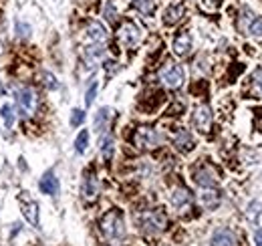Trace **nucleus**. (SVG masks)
<instances>
[{
  "label": "nucleus",
  "instance_id": "4be33fe9",
  "mask_svg": "<svg viewBox=\"0 0 262 246\" xmlns=\"http://www.w3.org/2000/svg\"><path fill=\"white\" fill-rule=\"evenodd\" d=\"M0 117H2V125L6 129H12V125H14V107L10 103H4L2 109H0Z\"/></svg>",
  "mask_w": 262,
  "mask_h": 246
},
{
  "label": "nucleus",
  "instance_id": "72a5a7b5",
  "mask_svg": "<svg viewBox=\"0 0 262 246\" xmlns=\"http://www.w3.org/2000/svg\"><path fill=\"white\" fill-rule=\"evenodd\" d=\"M254 244L256 246H262V230L258 228L256 232H254Z\"/></svg>",
  "mask_w": 262,
  "mask_h": 246
},
{
  "label": "nucleus",
  "instance_id": "393cba45",
  "mask_svg": "<svg viewBox=\"0 0 262 246\" xmlns=\"http://www.w3.org/2000/svg\"><path fill=\"white\" fill-rule=\"evenodd\" d=\"M87 146H89V131L83 129V131L77 135V139H75V150H77V154H85Z\"/></svg>",
  "mask_w": 262,
  "mask_h": 246
},
{
  "label": "nucleus",
  "instance_id": "a211bd4d",
  "mask_svg": "<svg viewBox=\"0 0 262 246\" xmlns=\"http://www.w3.org/2000/svg\"><path fill=\"white\" fill-rule=\"evenodd\" d=\"M200 204H202L204 208H208V210L216 208V206L220 204V194H218V190H216V188H202V192H200Z\"/></svg>",
  "mask_w": 262,
  "mask_h": 246
},
{
  "label": "nucleus",
  "instance_id": "dca6fc26",
  "mask_svg": "<svg viewBox=\"0 0 262 246\" xmlns=\"http://www.w3.org/2000/svg\"><path fill=\"white\" fill-rule=\"evenodd\" d=\"M238 238L230 228H220L212 236V246H236Z\"/></svg>",
  "mask_w": 262,
  "mask_h": 246
},
{
  "label": "nucleus",
  "instance_id": "6ab92c4d",
  "mask_svg": "<svg viewBox=\"0 0 262 246\" xmlns=\"http://www.w3.org/2000/svg\"><path fill=\"white\" fill-rule=\"evenodd\" d=\"M182 16H184V4H171V6L165 8L164 23L167 27H173V25H178L182 20Z\"/></svg>",
  "mask_w": 262,
  "mask_h": 246
},
{
  "label": "nucleus",
  "instance_id": "aec40b11",
  "mask_svg": "<svg viewBox=\"0 0 262 246\" xmlns=\"http://www.w3.org/2000/svg\"><path fill=\"white\" fill-rule=\"evenodd\" d=\"M111 117H113V111L109 107H101L97 113H95V131L103 135V131L109 127L111 123Z\"/></svg>",
  "mask_w": 262,
  "mask_h": 246
},
{
  "label": "nucleus",
  "instance_id": "9d476101",
  "mask_svg": "<svg viewBox=\"0 0 262 246\" xmlns=\"http://www.w3.org/2000/svg\"><path fill=\"white\" fill-rule=\"evenodd\" d=\"M194 125L200 133H208L212 129V109L208 105H200L194 113Z\"/></svg>",
  "mask_w": 262,
  "mask_h": 246
},
{
  "label": "nucleus",
  "instance_id": "20e7f679",
  "mask_svg": "<svg viewBox=\"0 0 262 246\" xmlns=\"http://www.w3.org/2000/svg\"><path fill=\"white\" fill-rule=\"evenodd\" d=\"M117 38L125 49H135L143 38V31L133 20H125L117 31Z\"/></svg>",
  "mask_w": 262,
  "mask_h": 246
},
{
  "label": "nucleus",
  "instance_id": "7c9ffc66",
  "mask_svg": "<svg viewBox=\"0 0 262 246\" xmlns=\"http://www.w3.org/2000/svg\"><path fill=\"white\" fill-rule=\"evenodd\" d=\"M42 83H45V87L47 89H51V91H55L57 87H59V83H57V79H55V75H51V73H42Z\"/></svg>",
  "mask_w": 262,
  "mask_h": 246
},
{
  "label": "nucleus",
  "instance_id": "f03ea898",
  "mask_svg": "<svg viewBox=\"0 0 262 246\" xmlns=\"http://www.w3.org/2000/svg\"><path fill=\"white\" fill-rule=\"evenodd\" d=\"M101 232L107 240H121L125 236V224H123V214L119 210H111L101 218L99 222Z\"/></svg>",
  "mask_w": 262,
  "mask_h": 246
},
{
  "label": "nucleus",
  "instance_id": "ddd939ff",
  "mask_svg": "<svg viewBox=\"0 0 262 246\" xmlns=\"http://www.w3.org/2000/svg\"><path fill=\"white\" fill-rule=\"evenodd\" d=\"M87 36H89V40H91L93 45H103V43H107L109 32H107V29H105L101 23L93 20V23H89V27H87Z\"/></svg>",
  "mask_w": 262,
  "mask_h": 246
},
{
  "label": "nucleus",
  "instance_id": "423d86ee",
  "mask_svg": "<svg viewBox=\"0 0 262 246\" xmlns=\"http://www.w3.org/2000/svg\"><path fill=\"white\" fill-rule=\"evenodd\" d=\"M160 81L167 89H180L184 85V69L176 63H167L160 71Z\"/></svg>",
  "mask_w": 262,
  "mask_h": 246
},
{
  "label": "nucleus",
  "instance_id": "6e6552de",
  "mask_svg": "<svg viewBox=\"0 0 262 246\" xmlns=\"http://www.w3.org/2000/svg\"><path fill=\"white\" fill-rule=\"evenodd\" d=\"M169 202H171V206L176 210L184 212V210H188L192 206V194H190L188 188H182V186L180 188H173L171 190V196H169Z\"/></svg>",
  "mask_w": 262,
  "mask_h": 246
},
{
  "label": "nucleus",
  "instance_id": "7ed1b4c3",
  "mask_svg": "<svg viewBox=\"0 0 262 246\" xmlns=\"http://www.w3.org/2000/svg\"><path fill=\"white\" fill-rule=\"evenodd\" d=\"M133 144L141 150H156L162 144V135L154 127H137L133 133Z\"/></svg>",
  "mask_w": 262,
  "mask_h": 246
},
{
  "label": "nucleus",
  "instance_id": "4468645a",
  "mask_svg": "<svg viewBox=\"0 0 262 246\" xmlns=\"http://www.w3.org/2000/svg\"><path fill=\"white\" fill-rule=\"evenodd\" d=\"M173 53L178 55V57H186L190 51H192V36H190V32H180L176 38H173Z\"/></svg>",
  "mask_w": 262,
  "mask_h": 246
},
{
  "label": "nucleus",
  "instance_id": "1a4fd4ad",
  "mask_svg": "<svg viewBox=\"0 0 262 246\" xmlns=\"http://www.w3.org/2000/svg\"><path fill=\"white\" fill-rule=\"evenodd\" d=\"M194 180L200 188H216V184H218V176H216L214 168H210V166L198 168L194 172Z\"/></svg>",
  "mask_w": 262,
  "mask_h": 246
},
{
  "label": "nucleus",
  "instance_id": "0eeeda50",
  "mask_svg": "<svg viewBox=\"0 0 262 246\" xmlns=\"http://www.w3.org/2000/svg\"><path fill=\"white\" fill-rule=\"evenodd\" d=\"M240 29L246 32V34L262 36V18L260 16H256L252 10L244 8L242 14H240Z\"/></svg>",
  "mask_w": 262,
  "mask_h": 246
},
{
  "label": "nucleus",
  "instance_id": "412c9836",
  "mask_svg": "<svg viewBox=\"0 0 262 246\" xmlns=\"http://www.w3.org/2000/svg\"><path fill=\"white\" fill-rule=\"evenodd\" d=\"M103 57H105V47L103 45H91V47L85 49V61H87L89 67L97 65Z\"/></svg>",
  "mask_w": 262,
  "mask_h": 246
},
{
  "label": "nucleus",
  "instance_id": "a878e982",
  "mask_svg": "<svg viewBox=\"0 0 262 246\" xmlns=\"http://www.w3.org/2000/svg\"><path fill=\"white\" fill-rule=\"evenodd\" d=\"M260 214H262V204H260V202H252V204L248 206V210H246V218H248L252 224H256V222H258Z\"/></svg>",
  "mask_w": 262,
  "mask_h": 246
},
{
  "label": "nucleus",
  "instance_id": "2f4dec72",
  "mask_svg": "<svg viewBox=\"0 0 262 246\" xmlns=\"http://www.w3.org/2000/svg\"><path fill=\"white\" fill-rule=\"evenodd\" d=\"M95 95H97V83H91V87H89L87 93H85V105H87V107H91V105H93Z\"/></svg>",
  "mask_w": 262,
  "mask_h": 246
},
{
  "label": "nucleus",
  "instance_id": "2eb2a0df",
  "mask_svg": "<svg viewBox=\"0 0 262 246\" xmlns=\"http://www.w3.org/2000/svg\"><path fill=\"white\" fill-rule=\"evenodd\" d=\"M38 188H40V192L47 194V196H57V194H59V178L55 176V172H47V174L40 178Z\"/></svg>",
  "mask_w": 262,
  "mask_h": 246
},
{
  "label": "nucleus",
  "instance_id": "39448f33",
  "mask_svg": "<svg viewBox=\"0 0 262 246\" xmlns=\"http://www.w3.org/2000/svg\"><path fill=\"white\" fill-rule=\"evenodd\" d=\"M16 103H18V111L23 117H33L38 109V97L31 87H23L16 93Z\"/></svg>",
  "mask_w": 262,
  "mask_h": 246
},
{
  "label": "nucleus",
  "instance_id": "bb28decb",
  "mask_svg": "<svg viewBox=\"0 0 262 246\" xmlns=\"http://www.w3.org/2000/svg\"><path fill=\"white\" fill-rule=\"evenodd\" d=\"M198 4L204 12H216L222 6V0H198Z\"/></svg>",
  "mask_w": 262,
  "mask_h": 246
},
{
  "label": "nucleus",
  "instance_id": "cd10ccee",
  "mask_svg": "<svg viewBox=\"0 0 262 246\" xmlns=\"http://www.w3.org/2000/svg\"><path fill=\"white\" fill-rule=\"evenodd\" d=\"M103 16H105V18H107V23H111V25L117 20V12H115V6H113L111 2H107V4H105V8H103Z\"/></svg>",
  "mask_w": 262,
  "mask_h": 246
},
{
  "label": "nucleus",
  "instance_id": "473e14b6",
  "mask_svg": "<svg viewBox=\"0 0 262 246\" xmlns=\"http://www.w3.org/2000/svg\"><path fill=\"white\" fill-rule=\"evenodd\" d=\"M16 29H18V36H20V38H29V36H31V27H29L27 23H20V20H18V23H16Z\"/></svg>",
  "mask_w": 262,
  "mask_h": 246
},
{
  "label": "nucleus",
  "instance_id": "c85d7f7f",
  "mask_svg": "<svg viewBox=\"0 0 262 246\" xmlns=\"http://www.w3.org/2000/svg\"><path fill=\"white\" fill-rule=\"evenodd\" d=\"M252 85H254L256 95L262 97V69H256V71H254V75H252Z\"/></svg>",
  "mask_w": 262,
  "mask_h": 246
},
{
  "label": "nucleus",
  "instance_id": "f257e3e1",
  "mask_svg": "<svg viewBox=\"0 0 262 246\" xmlns=\"http://www.w3.org/2000/svg\"><path fill=\"white\" fill-rule=\"evenodd\" d=\"M135 222H137L139 230H143L145 234H160V232H164L165 226H167V216L160 208L143 210V212L135 214Z\"/></svg>",
  "mask_w": 262,
  "mask_h": 246
},
{
  "label": "nucleus",
  "instance_id": "f8f14e48",
  "mask_svg": "<svg viewBox=\"0 0 262 246\" xmlns=\"http://www.w3.org/2000/svg\"><path fill=\"white\" fill-rule=\"evenodd\" d=\"M81 192H83V198H85L87 202H93V200H97V196H99V180H97V176H95L93 172L85 176Z\"/></svg>",
  "mask_w": 262,
  "mask_h": 246
},
{
  "label": "nucleus",
  "instance_id": "c756f323",
  "mask_svg": "<svg viewBox=\"0 0 262 246\" xmlns=\"http://www.w3.org/2000/svg\"><path fill=\"white\" fill-rule=\"evenodd\" d=\"M83 121H85V111H83V109H73V115H71V125H73V127H79Z\"/></svg>",
  "mask_w": 262,
  "mask_h": 246
},
{
  "label": "nucleus",
  "instance_id": "9b49d317",
  "mask_svg": "<svg viewBox=\"0 0 262 246\" xmlns=\"http://www.w3.org/2000/svg\"><path fill=\"white\" fill-rule=\"evenodd\" d=\"M20 206H23V216L31 226H38V204L31 200L27 194L20 196Z\"/></svg>",
  "mask_w": 262,
  "mask_h": 246
},
{
  "label": "nucleus",
  "instance_id": "5701e85b",
  "mask_svg": "<svg viewBox=\"0 0 262 246\" xmlns=\"http://www.w3.org/2000/svg\"><path fill=\"white\" fill-rule=\"evenodd\" d=\"M133 6L143 14V16H151L156 10V2L154 0H133Z\"/></svg>",
  "mask_w": 262,
  "mask_h": 246
},
{
  "label": "nucleus",
  "instance_id": "f3484780",
  "mask_svg": "<svg viewBox=\"0 0 262 246\" xmlns=\"http://www.w3.org/2000/svg\"><path fill=\"white\" fill-rule=\"evenodd\" d=\"M173 146L180 150V152H192L194 150V137L188 129H178L176 137H173Z\"/></svg>",
  "mask_w": 262,
  "mask_h": 246
},
{
  "label": "nucleus",
  "instance_id": "b1692460",
  "mask_svg": "<svg viewBox=\"0 0 262 246\" xmlns=\"http://www.w3.org/2000/svg\"><path fill=\"white\" fill-rule=\"evenodd\" d=\"M101 155H103L105 161H109L113 157V137L111 135L101 137Z\"/></svg>",
  "mask_w": 262,
  "mask_h": 246
}]
</instances>
